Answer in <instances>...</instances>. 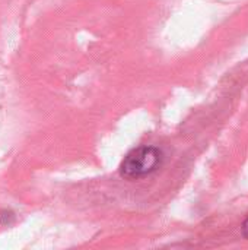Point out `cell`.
<instances>
[{
    "instance_id": "1",
    "label": "cell",
    "mask_w": 248,
    "mask_h": 250,
    "mask_svg": "<svg viewBox=\"0 0 248 250\" xmlns=\"http://www.w3.org/2000/svg\"><path fill=\"white\" fill-rule=\"evenodd\" d=\"M162 161V152L153 146L132 149L120 166V173L127 179H139L153 173Z\"/></svg>"
},
{
    "instance_id": "2",
    "label": "cell",
    "mask_w": 248,
    "mask_h": 250,
    "mask_svg": "<svg viewBox=\"0 0 248 250\" xmlns=\"http://www.w3.org/2000/svg\"><path fill=\"white\" fill-rule=\"evenodd\" d=\"M243 234H244L246 239H248V218L244 221V224H243Z\"/></svg>"
}]
</instances>
